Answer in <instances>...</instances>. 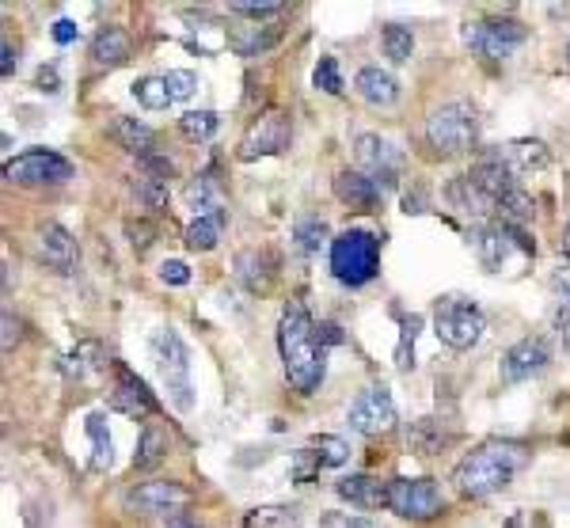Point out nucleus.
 Masks as SVG:
<instances>
[{
    "label": "nucleus",
    "mask_w": 570,
    "mask_h": 528,
    "mask_svg": "<svg viewBox=\"0 0 570 528\" xmlns=\"http://www.w3.org/2000/svg\"><path fill=\"white\" fill-rule=\"evenodd\" d=\"M278 42V31H270V27H259V23H251V27H236L232 35H228V46L236 50L240 57H255L270 50Z\"/></svg>",
    "instance_id": "nucleus-30"
},
{
    "label": "nucleus",
    "mask_w": 570,
    "mask_h": 528,
    "mask_svg": "<svg viewBox=\"0 0 570 528\" xmlns=\"http://www.w3.org/2000/svg\"><path fill=\"white\" fill-rule=\"evenodd\" d=\"M4 179L12 187H61L73 179V164L50 149H27L4 164Z\"/></svg>",
    "instance_id": "nucleus-7"
},
{
    "label": "nucleus",
    "mask_w": 570,
    "mask_h": 528,
    "mask_svg": "<svg viewBox=\"0 0 570 528\" xmlns=\"http://www.w3.org/2000/svg\"><path fill=\"white\" fill-rule=\"evenodd\" d=\"M551 331L563 350H570V301H555V312H551Z\"/></svg>",
    "instance_id": "nucleus-46"
},
{
    "label": "nucleus",
    "mask_w": 570,
    "mask_h": 528,
    "mask_svg": "<svg viewBox=\"0 0 570 528\" xmlns=\"http://www.w3.org/2000/svg\"><path fill=\"white\" fill-rule=\"evenodd\" d=\"M160 282H164V285H187L190 282L187 263H179V259H168V263L160 266Z\"/></svg>",
    "instance_id": "nucleus-47"
},
{
    "label": "nucleus",
    "mask_w": 570,
    "mask_h": 528,
    "mask_svg": "<svg viewBox=\"0 0 570 528\" xmlns=\"http://www.w3.org/2000/svg\"><path fill=\"white\" fill-rule=\"evenodd\" d=\"M320 528H380L377 521L361 517V513H342V510H327L320 513Z\"/></svg>",
    "instance_id": "nucleus-42"
},
{
    "label": "nucleus",
    "mask_w": 570,
    "mask_h": 528,
    "mask_svg": "<svg viewBox=\"0 0 570 528\" xmlns=\"http://www.w3.org/2000/svg\"><path fill=\"white\" fill-rule=\"evenodd\" d=\"M335 491L339 498H346L350 506H358V510H380V506H388V483L377 479V475H346L335 483Z\"/></svg>",
    "instance_id": "nucleus-20"
},
{
    "label": "nucleus",
    "mask_w": 570,
    "mask_h": 528,
    "mask_svg": "<svg viewBox=\"0 0 570 528\" xmlns=\"http://www.w3.org/2000/svg\"><path fill=\"white\" fill-rule=\"evenodd\" d=\"M335 198H339L342 206L358 209V213H373V209H380V202H384V190L365 175V171H339L335 175Z\"/></svg>",
    "instance_id": "nucleus-17"
},
{
    "label": "nucleus",
    "mask_w": 570,
    "mask_h": 528,
    "mask_svg": "<svg viewBox=\"0 0 570 528\" xmlns=\"http://www.w3.org/2000/svg\"><path fill=\"white\" fill-rule=\"evenodd\" d=\"M228 12H236V16H247V19H274L285 12V4H274V0H266V4H244V0H236V4H228Z\"/></svg>",
    "instance_id": "nucleus-43"
},
{
    "label": "nucleus",
    "mask_w": 570,
    "mask_h": 528,
    "mask_svg": "<svg viewBox=\"0 0 570 528\" xmlns=\"http://www.w3.org/2000/svg\"><path fill=\"white\" fill-rule=\"evenodd\" d=\"M312 84H316L323 95H339L342 92L339 61H335V57H320V65H316V73H312Z\"/></svg>",
    "instance_id": "nucleus-40"
},
{
    "label": "nucleus",
    "mask_w": 570,
    "mask_h": 528,
    "mask_svg": "<svg viewBox=\"0 0 570 528\" xmlns=\"http://www.w3.org/2000/svg\"><path fill=\"white\" fill-rule=\"evenodd\" d=\"M164 528H206V525L194 521V517H175V521H164Z\"/></svg>",
    "instance_id": "nucleus-53"
},
{
    "label": "nucleus",
    "mask_w": 570,
    "mask_h": 528,
    "mask_svg": "<svg viewBox=\"0 0 570 528\" xmlns=\"http://www.w3.org/2000/svg\"><path fill=\"white\" fill-rule=\"evenodd\" d=\"M331 270L342 285H365L377 278L380 270V244L373 232L346 228L331 240Z\"/></svg>",
    "instance_id": "nucleus-3"
},
{
    "label": "nucleus",
    "mask_w": 570,
    "mask_h": 528,
    "mask_svg": "<svg viewBox=\"0 0 570 528\" xmlns=\"http://www.w3.org/2000/svg\"><path fill=\"white\" fill-rule=\"evenodd\" d=\"M107 365H111V361H107V350H103V342H95V339L76 342L73 350L65 354V373L73 380L95 377V373H103Z\"/></svg>",
    "instance_id": "nucleus-24"
},
{
    "label": "nucleus",
    "mask_w": 570,
    "mask_h": 528,
    "mask_svg": "<svg viewBox=\"0 0 570 528\" xmlns=\"http://www.w3.org/2000/svg\"><path fill=\"white\" fill-rule=\"evenodd\" d=\"M221 236H225V209H221V213H209V217H198V221H190L183 240H187L190 251H213V247L221 244Z\"/></svg>",
    "instance_id": "nucleus-29"
},
{
    "label": "nucleus",
    "mask_w": 570,
    "mask_h": 528,
    "mask_svg": "<svg viewBox=\"0 0 570 528\" xmlns=\"http://www.w3.org/2000/svg\"><path fill=\"white\" fill-rule=\"evenodd\" d=\"M426 141L441 156L472 152L475 141H479V118L468 103H445L426 118Z\"/></svg>",
    "instance_id": "nucleus-5"
},
{
    "label": "nucleus",
    "mask_w": 570,
    "mask_h": 528,
    "mask_svg": "<svg viewBox=\"0 0 570 528\" xmlns=\"http://www.w3.org/2000/svg\"><path fill=\"white\" fill-rule=\"evenodd\" d=\"M126 236H130V247L137 255L156 244V228H152L149 221H126Z\"/></svg>",
    "instance_id": "nucleus-44"
},
{
    "label": "nucleus",
    "mask_w": 570,
    "mask_h": 528,
    "mask_svg": "<svg viewBox=\"0 0 570 528\" xmlns=\"http://www.w3.org/2000/svg\"><path fill=\"white\" fill-rule=\"evenodd\" d=\"M297 521L293 506H259L244 517V528H297Z\"/></svg>",
    "instance_id": "nucleus-35"
},
{
    "label": "nucleus",
    "mask_w": 570,
    "mask_h": 528,
    "mask_svg": "<svg viewBox=\"0 0 570 528\" xmlns=\"http://www.w3.org/2000/svg\"><path fill=\"white\" fill-rule=\"evenodd\" d=\"M525 38H529V27L517 19H475L464 27V46L483 61L510 57Z\"/></svg>",
    "instance_id": "nucleus-9"
},
{
    "label": "nucleus",
    "mask_w": 570,
    "mask_h": 528,
    "mask_svg": "<svg viewBox=\"0 0 570 528\" xmlns=\"http://www.w3.org/2000/svg\"><path fill=\"white\" fill-rule=\"evenodd\" d=\"M164 80H168V88H171V99H187V95H194V88H198V76L190 73V69H171Z\"/></svg>",
    "instance_id": "nucleus-45"
},
{
    "label": "nucleus",
    "mask_w": 570,
    "mask_h": 528,
    "mask_svg": "<svg viewBox=\"0 0 570 528\" xmlns=\"http://www.w3.org/2000/svg\"><path fill=\"white\" fill-rule=\"evenodd\" d=\"M551 350L544 339H521L517 346H510V354L502 358V380L506 384H521V380L540 377L548 369Z\"/></svg>",
    "instance_id": "nucleus-16"
},
{
    "label": "nucleus",
    "mask_w": 570,
    "mask_h": 528,
    "mask_svg": "<svg viewBox=\"0 0 570 528\" xmlns=\"http://www.w3.org/2000/svg\"><path fill=\"white\" fill-rule=\"evenodd\" d=\"M217 126H221L217 111H187L179 118V130L187 133L190 141H209L217 133Z\"/></svg>",
    "instance_id": "nucleus-37"
},
{
    "label": "nucleus",
    "mask_w": 570,
    "mask_h": 528,
    "mask_svg": "<svg viewBox=\"0 0 570 528\" xmlns=\"http://www.w3.org/2000/svg\"><path fill=\"white\" fill-rule=\"evenodd\" d=\"M137 164L145 171V179H156V183H168L171 175H175V164H171L168 156H160V152H145V156H137Z\"/></svg>",
    "instance_id": "nucleus-41"
},
{
    "label": "nucleus",
    "mask_w": 570,
    "mask_h": 528,
    "mask_svg": "<svg viewBox=\"0 0 570 528\" xmlns=\"http://www.w3.org/2000/svg\"><path fill=\"white\" fill-rule=\"evenodd\" d=\"M483 331H487V320L472 301L445 297V301L434 304V335L449 350H472L475 342L483 339Z\"/></svg>",
    "instance_id": "nucleus-6"
},
{
    "label": "nucleus",
    "mask_w": 570,
    "mask_h": 528,
    "mask_svg": "<svg viewBox=\"0 0 570 528\" xmlns=\"http://www.w3.org/2000/svg\"><path fill=\"white\" fill-rule=\"evenodd\" d=\"M111 407L122 411L126 418H152L160 411V403L145 388V380L137 377L126 365H114V392H111Z\"/></svg>",
    "instance_id": "nucleus-15"
},
{
    "label": "nucleus",
    "mask_w": 570,
    "mask_h": 528,
    "mask_svg": "<svg viewBox=\"0 0 570 528\" xmlns=\"http://www.w3.org/2000/svg\"><path fill=\"white\" fill-rule=\"evenodd\" d=\"M187 198L194 209H202L198 217H209V213H221V183L213 175H198L187 187Z\"/></svg>",
    "instance_id": "nucleus-34"
},
{
    "label": "nucleus",
    "mask_w": 570,
    "mask_h": 528,
    "mask_svg": "<svg viewBox=\"0 0 570 528\" xmlns=\"http://www.w3.org/2000/svg\"><path fill=\"white\" fill-rule=\"evenodd\" d=\"M278 354H282L285 380L293 384V392L312 396L323 384V369H327V350L316 331V323L308 316L304 304H289L278 320Z\"/></svg>",
    "instance_id": "nucleus-1"
},
{
    "label": "nucleus",
    "mask_w": 570,
    "mask_h": 528,
    "mask_svg": "<svg viewBox=\"0 0 570 528\" xmlns=\"http://www.w3.org/2000/svg\"><path fill=\"white\" fill-rule=\"evenodd\" d=\"M236 278L247 293H266L274 282V259L266 251H240L236 255Z\"/></svg>",
    "instance_id": "nucleus-23"
},
{
    "label": "nucleus",
    "mask_w": 570,
    "mask_h": 528,
    "mask_svg": "<svg viewBox=\"0 0 570 528\" xmlns=\"http://www.w3.org/2000/svg\"><path fill=\"white\" fill-rule=\"evenodd\" d=\"M567 69H570V46H567Z\"/></svg>",
    "instance_id": "nucleus-55"
},
{
    "label": "nucleus",
    "mask_w": 570,
    "mask_h": 528,
    "mask_svg": "<svg viewBox=\"0 0 570 528\" xmlns=\"http://www.w3.org/2000/svg\"><path fill=\"white\" fill-rule=\"evenodd\" d=\"M152 361H156V373L168 388V399L175 403V411H190L194 407V384H190V354L183 339L164 327L152 335Z\"/></svg>",
    "instance_id": "nucleus-4"
},
{
    "label": "nucleus",
    "mask_w": 570,
    "mask_h": 528,
    "mask_svg": "<svg viewBox=\"0 0 570 528\" xmlns=\"http://www.w3.org/2000/svg\"><path fill=\"white\" fill-rule=\"evenodd\" d=\"M449 202L460 213H468V217H494V202L475 187L468 175H456L453 183H449Z\"/></svg>",
    "instance_id": "nucleus-26"
},
{
    "label": "nucleus",
    "mask_w": 570,
    "mask_h": 528,
    "mask_svg": "<svg viewBox=\"0 0 570 528\" xmlns=\"http://www.w3.org/2000/svg\"><path fill=\"white\" fill-rule=\"evenodd\" d=\"M289 145V122L282 111L259 114L247 126L244 141H240V160H259V156H278Z\"/></svg>",
    "instance_id": "nucleus-14"
},
{
    "label": "nucleus",
    "mask_w": 570,
    "mask_h": 528,
    "mask_svg": "<svg viewBox=\"0 0 570 528\" xmlns=\"http://www.w3.org/2000/svg\"><path fill=\"white\" fill-rule=\"evenodd\" d=\"M388 510L403 521H434L445 513V498L434 479H392L388 483Z\"/></svg>",
    "instance_id": "nucleus-10"
},
{
    "label": "nucleus",
    "mask_w": 570,
    "mask_h": 528,
    "mask_svg": "<svg viewBox=\"0 0 570 528\" xmlns=\"http://www.w3.org/2000/svg\"><path fill=\"white\" fill-rule=\"evenodd\" d=\"M468 179H472L475 187L483 190V194H487L491 202H502V198H506L510 190L521 187V183H517V175H513V171L506 168V160H502L498 152H487V156H479Z\"/></svg>",
    "instance_id": "nucleus-18"
},
{
    "label": "nucleus",
    "mask_w": 570,
    "mask_h": 528,
    "mask_svg": "<svg viewBox=\"0 0 570 528\" xmlns=\"http://www.w3.org/2000/svg\"><path fill=\"white\" fill-rule=\"evenodd\" d=\"M76 35H80V27H76L73 19H57L54 23V42H61V46L76 42Z\"/></svg>",
    "instance_id": "nucleus-48"
},
{
    "label": "nucleus",
    "mask_w": 570,
    "mask_h": 528,
    "mask_svg": "<svg viewBox=\"0 0 570 528\" xmlns=\"http://www.w3.org/2000/svg\"><path fill=\"white\" fill-rule=\"evenodd\" d=\"M84 434H88V441H92V468L95 472H107V468L114 464V441H111V430H107L103 411H92V415H88Z\"/></svg>",
    "instance_id": "nucleus-27"
},
{
    "label": "nucleus",
    "mask_w": 570,
    "mask_h": 528,
    "mask_svg": "<svg viewBox=\"0 0 570 528\" xmlns=\"http://www.w3.org/2000/svg\"><path fill=\"white\" fill-rule=\"evenodd\" d=\"M133 194L141 198V206L149 209V213H164V209H168V183L137 179V183H133Z\"/></svg>",
    "instance_id": "nucleus-39"
},
{
    "label": "nucleus",
    "mask_w": 570,
    "mask_h": 528,
    "mask_svg": "<svg viewBox=\"0 0 570 528\" xmlns=\"http://www.w3.org/2000/svg\"><path fill=\"white\" fill-rule=\"evenodd\" d=\"M293 240L304 247V251H320L327 244V225H323L320 217H301L297 225H293Z\"/></svg>",
    "instance_id": "nucleus-38"
},
{
    "label": "nucleus",
    "mask_w": 570,
    "mask_h": 528,
    "mask_svg": "<svg viewBox=\"0 0 570 528\" xmlns=\"http://www.w3.org/2000/svg\"><path fill=\"white\" fill-rule=\"evenodd\" d=\"M190 502H194V491L175 483V479H152V483H141L126 494V510L141 513V517H164V521H175V517H187Z\"/></svg>",
    "instance_id": "nucleus-8"
},
{
    "label": "nucleus",
    "mask_w": 570,
    "mask_h": 528,
    "mask_svg": "<svg viewBox=\"0 0 570 528\" xmlns=\"http://www.w3.org/2000/svg\"><path fill=\"white\" fill-rule=\"evenodd\" d=\"M346 418H350V430H358L365 437H384L396 430V403L388 396V388L373 384V388L358 392V399L350 403Z\"/></svg>",
    "instance_id": "nucleus-13"
},
{
    "label": "nucleus",
    "mask_w": 570,
    "mask_h": 528,
    "mask_svg": "<svg viewBox=\"0 0 570 528\" xmlns=\"http://www.w3.org/2000/svg\"><path fill=\"white\" fill-rule=\"evenodd\" d=\"M133 95H137V103H141L145 111H168L171 103H175L164 76H141V80L133 84Z\"/></svg>",
    "instance_id": "nucleus-32"
},
{
    "label": "nucleus",
    "mask_w": 570,
    "mask_h": 528,
    "mask_svg": "<svg viewBox=\"0 0 570 528\" xmlns=\"http://www.w3.org/2000/svg\"><path fill=\"white\" fill-rule=\"evenodd\" d=\"M19 342V320H12V312H4V354H12Z\"/></svg>",
    "instance_id": "nucleus-49"
},
{
    "label": "nucleus",
    "mask_w": 570,
    "mask_h": 528,
    "mask_svg": "<svg viewBox=\"0 0 570 528\" xmlns=\"http://www.w3.org/2000/svg\"><path fill=\"white\" fill-rule=\"evenodd\" d=\"M384 54L392 57V65L411 61V54H415V35H411V27L388 23V27H384Z\"/></svg>",
    "instance_id": "nucleus-36"
},
{
    "label": "nucleus",
    "mask_w": 570,
    "mask_h": 528,
    "mask_svg": "<svg viewBox=\"0 0 570 528\" xmlns=\"http://www.w3.org/2000/svg\"><path fill=\"white\" fill-rule=\"evenodd\" d=\"M130 57V35L122 27H103L99 35L92 38V61L103 65V69H114Z\"/></svg>",
    "instance_id": "nucleus-25"
},
{
    "label": "nucleus",
    "mask_w": 570,
    "mask_h": 528,
    "mask_svg": "<svg viewBox=\"0 0 570 528\" xmlns=\"http://www.w3.org/2000/svg\"><path fill=\"white\" fill-rule=\"evenodd\" d=\"M114 137L126 145V149L133 152V156H145V152H152V145H156V133L145 126V122H137V118H118L114 122Z\"/></svg>",
    "instance_id": "nucleus-31"
},
{
    "label": "nucleus",
    "mask_w": 570,
    "mask_h": 528,
    "mask_svg": "<svg viewBox=\"0 0 570 528\" xmlns=\"http://www.w3.org/2000/svg\"><path fill=\"white\" fill-rule=\"evenodd\" d=\"M164 456H168V434H164V426L149 422V426H145V434H141V441H137L133 468H137V472H152Z\"/></svg>",
    "instance_id": "nucleus-28"
},
{
    "label": "nucleus",
    "mask_w": 570,
    "mask_h": 528,
    "mask_svg": "<svg viewBox=\"0 0 570 528\" xmlns=\"http://www.w3.org/2000/svg\"><path fill=\"white\" fill-rule=\"evenodd\" d=\"M354 156H358V171H365L380 190L396 187L399 183V171H403V152L384 141L377 133H358L354 141Z\"/></svg>",
    "instance_id": "nucleus-12"
},
{
    "label": "nucleus",
    "mask_w": 570,
    "mask_h": 528,
    "mask_svg": "<svg viewBox=\"0 0 570 528\" xmlns=\"http://www.w3.org/2000/svg\"><path fill=\"white\" fill-rule=\"evenodd\" d=\"M308 453L316 456V464H320V468H342V464L350 460V445H346L342 437L316 434L312 441H308Z\"/></svg>",
    "instance_id": "nucleus-33"
},
{
    "label": "nucleus",
    "mask_w": 570,
    "mask_h": 528,
    "mask_svg": "<svg viewBox=\"0 0 570 528\" xmlns=\"http://www.w3.org/2000/svg\"><path fill=\"white\" fill-rule=\"evenodd\" d=\"M529 460H532L529 445L494 437V441H483L479 449H472V453L456 464L453 487L464 494V498H487V494L510 487L513 479H517V472H521Z\"/></svg>",
    "instance_id": "nucleus-2"
},
{
    "label": "nucleus",
    "mask_w": 570,
    "mask_h": 528,
    "mask_svg": "<svg viewBox=\"0 0 570 528\" xmlns=\"http://www.w3.org/2000/svg\"><path fill=\"white\" fill-rule=\"evenodd\" d=\"M551 289H555L559 301H570V270H559V274L551 278Z\"/></svg>",
    "instance_id": "nucleus-51"
},
{
    "label": "nucleus",
    "mask_w": 570,
    "mask_h": 528,
    "mask_svg": "<svg viewBox=\"0 0 570 528\" xmlns=\"http://www.w3.org/2000/svg\"><path fill=\"white\" fill-rule=\"evenodd\" d=\"M498 156L506 160V168L513 175H525V171H540L551 164V152L544 141H510V145H498Z\"/></svg>",
    "instance_id": "nucleus-22"
},
{
    "label": "nucleus",
    "mask_w": 570,
    "mask_h": 528,
    "mask_svg": "<svg viewBox=\"0 0 570 528\" xmlns=\"http://www.w3.org/2000/svg\"><path fill=\"white\" fill-rule=\"evenodd\" d=\"M38 255L42 263L57 270V274H73L76 266V240L61 225H42L38 228Z\"/></svg>",
    "instance_id": "nucleus-19"
},
{
    "label": "nucleus",
    "mask_w": 570,
    "mask_h": 528,
    "mask_svg": "<svg viewBox=\"0 0 570 528\" xmlns=\"http://www.w3.org/2000/svg\"><path fill=\"white\" fill-rule=\"evenodd\" d=\"M354 88H358V95L369 103V107H392L399 99V80L388 73V69H377V65L361 69L358 80H354Z\"/></svg>",
    "instance_id": "nucleus-21"
},
{
    "label": "nucleus",
    "mask_w": 570,
    "mask_h": 528,
    "mask_svg": "<svg viewBox=\"0 0 570 528\" xmlns=\"http://www.w3.org/2000/svg\"><path fill=\"white\" fill-rule=\"evenodd\" d=\"M35 88H38V92H57V88H61L57 69H46V65H42V69H38V76H35Z\"/></svg>",
    "instance_id": "nucleus-50"
},
{
    "label": "nucleus",
    "mask_w": 570,
    "mask_h": 528,
    "mask_svg": "<svg viewBox=\"0 0 570 528\" xmlns=\"http://www.w3.org/2000/svg\"><path fill=\"white\" fill-rule=\"evenodd\" d=\"M0 54H4V61H0V73L12 76L19 69V54L12 50V42H4V50H0Z\"/></svg>",
    "instance_id": "nucleus-52"
},
{
    "label": "nucleus",
    "mask_w": 570,
    "mask_h": 528,
    "mask_svg": "<svg viewBox=\"0 0 570 528\" xmlns=\"http://www.w3.org/2000/svg\"><path fill=\"white\" fill-rule=\"evenodd\" d=\"M472 240H475V255H479V263L487 266V270H502V266L510 263L513 251H525V255L536 251L532 240L525 236V228L502 225V221H487V225H479Z\"/></svg>",
    "instance_id": "nucleus-11"
},
{
    "label": "nucleus",
    "mask_w": 570,
    "mask_h": 528,
    "mask_svg": "<svg viewBox=\"0 0 570 528\" xmlns=\"http://www.w3.org/2000/svg\"><path fill=\"white\" fill-rule=\"evenodd\" d=\"M559 251H563V255H567V259H570V225L563 228V240H559Z\"/></svg>",
    "instance_id": "nucleus-54"
}]
</instances>
